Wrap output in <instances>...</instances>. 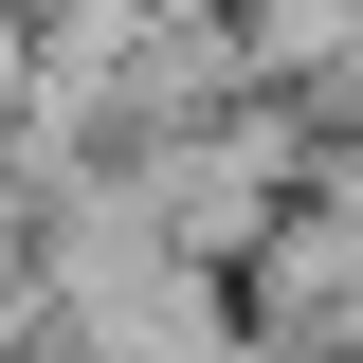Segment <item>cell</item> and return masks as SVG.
Returning <instances> with one entry per match:
<instances>
[{
	"instance_id": "2",
	"label": "cell",
	"mask_w": 363,
	"mask_h": 363,
	"mask_svg": "<svg viewBox=\"0 0 363 363\" xmlns=\"http://www.w3.org/2000/svg\"><path fill=\"white\" fill-rule=\"evenodd\" d=\"M236 309H255V363H363V145H327L309 200L236 255Z\"/></svg>"
},
{
	"instance_id": "1",
	"label": "cell",
	"mask_w": 363,
	"mask_h": 363,
	"mask_svg": "<svg viewBox=\"0 0 363 363\" xmlns=\"http://www.w3.org/2000/svg\"><path fill=\"white\" fill-rule=\"evenodd\" d=\"M309 164H327V109H309V91H236L218 128L145 145L128 182H145V218H164V236H182L200 272H236V255H255L272 218H291V200H309Z\"/></svg>"
},
{
	"instance_id": "4",
	"label": "cell",
	"mask_w": 363,
	"mask_h": 363,
	"mask_svg": "<svg viewBox=\"0 0 363 363\" xmlns=\"http://www.w3.org/2000/svg\"><path fill=\"white\" fill-rule=\"evenodd\" d=\"M309 109H327V145H363V55H345V73L309 91Z\"/></svg>"
},
{
	"instance_id": "3",
	"label": "cell",
	"mask_w": 363,
	"mask_h": 363,
	"mask_svg": "<svg viewBox=\"0 0 363 363\" xmlns=\"http://www.w3.org/2000/svg\"><path fill=\"white\" fill-rule=\"evenodd\" d=\"M37 128V0H0V145Z\"/></svg>"
}]
</instances>
